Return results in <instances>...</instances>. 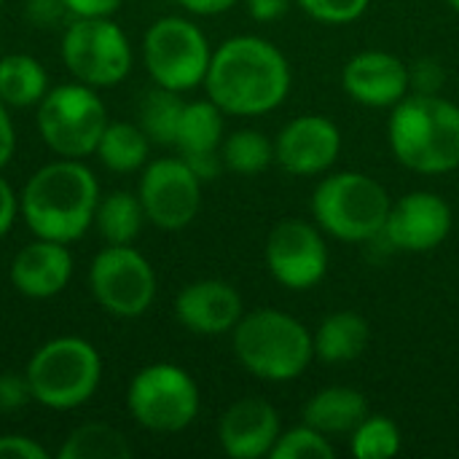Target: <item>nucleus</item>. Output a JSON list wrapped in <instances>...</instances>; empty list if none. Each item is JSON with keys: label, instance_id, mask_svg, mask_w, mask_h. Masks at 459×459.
Returning a JSON list of instances; mask_svg holds the SVG:
<instances>
[{"label": "nucleus", "instance_id": "1", "mask_svg": "<svg viewBox=\"0 0 459 459\" xmlns=\"http://www.w3.org/2000/svg\"><path fill=\"white\" fill-rule=\"evenodd\" d=\"M290 86L288 56L261 35H234L212 48L204 91L226 116H266L288 100Z\"/></svg>", "mask_w": 459, "mask_h": 459}, {"label": "nucleus", "instance_id": "2", "mask_svg": "<svg viewBox=\"0 0 459 459\" xmlns=\"http://www.w3.org/2000/svg\"><path fill=\"white\" fill-rule=\"evenodd\" d=\"M100 196L97 175L81 159L59 156L27 178L19 215L32 237L70 245L91 229Z\"/></svg>", "mask_w": 459, "mask_h": 459}, {"label": "nucleus", "instance_id": "3", "mask_svg": "<svg viewBox=\"0 0 459 459\" xmlns=\"http://www.w3.org/2000/svg\"><path fill=\"white\" fill-rule=\"evenodd\" d=\"M387 143L395 161L417 175L455 172L459 169V105L441 91H411L390 113Z\"/></svg>", "mask_w": 459, "mask_h": 459}, {"label": "nucleus", "instance_id": "4", "mask_svg": "<svg viewBox=\"0 0 459 459\" xmlns=\"http://www.w3.org/2000/svg\"><path fill=\"white\" fill-rule=\"evenodd\" d=\"M231 350L247 374L272 385L304 377L315 360L312 331L274 307L245 312L231 331Z\"/></svg>", "mask_w": 459, "mask_h": 459}, {"label": "nucleus", "instance_id": "5", "mask_svg": "<svg viewBox=\"0 0 459 459\" xmlns=\"http://www.w3.org/2000/svg\"><path fill=\"white\" fill-rule=\"evenodd\" d=\"M390 204L393 199L387 188L377 178L355 169L325 172L312 191L315 223L323 229V234L347 245L379 239Z\"/></svg>", "mask_w": 459, "mask_h": 459}, {"label": "nucleus", "instance_id": "6", "mask_svg": "<svg viewBox=\"0 0 459 459\" xmlns=\"http://www.w3.org/2000/svg\"><path fill=\"white\" fill-rule=\"evenodd\" d=\"M32 401L51 411L89 403L102 382V358L81 336H56L40 344L24 366Z\"/></svg>", "mask_w": 459, "mask_h": 459}, {"label": "nucleus", "instance_id": "7", "mask_svg": "<svg viewBox=\"0 0 459 459\" xmlns=\"http://www.w3.org/2000/svg\"><path fill=\"white\" fill-rule=\"evenodd\" d=\"M108 121L110 118L100 89H91L81 81L51 86L38 102L35 113L40 140L48 145V151L62 159L81 161L94 156Z\"/></svg>", "mask_w": 459, "mask_h": 459}, {"label": "nucleus", "instance_id": "8", "mask_svg": "<svg viewBox=\"0 0 459 459\" xmlns=\"http://www.w3.org/2000/svg\"><path fill=\"white\" fill-rule=\"evenodd\" d=\"M126 409L143 430L172 436L194 425L202 409V393L183 366L151 363L132 377Z\"/></svg>", "mask_w": 459, "mask_h": 459}, {"label": "nucleus", "instance_id": "9", "mask_svg": "<svg viewBox=\"0 0 459 459\" xmlns=\"http://www.w3.org/2000/svg\"><path fill=\"white\" fill-rule=\"evenodd\" d=\"M59 54L73 81L91 89L118 86L129 78L134 65L132 43L113 16L70 19L62 30Z\"/></svg>", "mask_w": 459, "mask_h": 459}, {"label": "nucleus", "instance_id": "10", "mask_svg": "<svg viewBox=\"0 0 459 459\" xmlns=\"http://www.w3.org/2000/svg\"><path fill=\"white\" fill-rule=\"evenodd\" d=\"M143 65L156 86L191 91L204 86L212 46L204 30L188 16H161L143 35Z\"/></svg>", "mask_w": 459, "mask_h": 459}, {"label": "nucleus", "instance_id": "11", "mask_svg": "<svg viewBox=\"0 0 459 459\" xmlns=\"http://www.w3.org/2000/svg\"><path fill=\"white\" fill-rule=\"evenodd\" d=\"M89 290L102 312L118 320L143 317L159 293L151 261L132 245H105L89 266Z\"/></svg>", "mask_w": 459, "mask_h": 459}, {"label": "nucleus", "instance_id": "12", "mask_svg": "<svg viewBox=\"0 0 459 459\" xmlns=\"http://www.w3.org/2000/svg\"><path fill=\"white\" fill-rule=\"evenodd\" d=\"M264 261L277 285L304 293L325 280L331 253L317 223L304 218H285L272 226L264 245Z\"/></svg>", "mask_w": 459, "mask_h": 459}, {"label": "nucleus", "instance_id": "13", "mask_svg": "<svg viewBox=\"0 0 459 459\" xmlns=\"http://www.w3.org/2000/svg\"><path fill=\"white\" fill-rule=\"evenodd\" d=\"M202 186L204 183L180 156L148 161L137 186L148 223L159 231L188 229L202 210Z\"/></svg>", "mask_w": 459, "mask_h": 459}, {"label": "nucleus", "instance_id": "14", "mask_svg": "<svg viewBox=\"0 0 459 459\" xmlns=\"http://www.w3.org/2000/svg\"><path fill=\"white\" fill-rule=\"evenodd\" d=\"M342 153V129L323 113L290 118L274 137V164L293 178L331 172Z\"/></svg>", "mask_w": 459, "mask_h": 459}, {"label": "nucleus", "instance_id": "15", "mask_svg": "<svg viewBox=\"0 0 459 459\" xmlns=\"http://www.w3.org/2000/svg\"><path fill=\"white\" fill-rule=\"evenodd\" d=\"M455 212L436 191H409L390 204L382 237L401 253H430L452 234Z\"/></svg>", "mask_w": 459, "mask_h": 459}, {"label": "nucleus", "instance_id": "16", "mask_svg": "<svg viewBox=\"0 0 459 459\" xmlns=\"http://www.w3.org/2000/svg\"><path fill=\"white\" fill-rule=\"evenodd\" d=\"M342 89L363 108L393 110L403 97L411 94L409 65L385 48L358 51L342 67Z\"/></svg>", "mask_w": 459, "mask_h": 459}, {"label": "nucleus", "instance_id": "17", "mask_svg": "<svg viewBox=\"0 0 459 459\" xmlns=\"http://www.w3.org/2000/svg\"><path fill=\"white\" fill-rule=\"evenodd\" d=\"M245 315L239 290L218 277L194 280L175 296V317L194 336H226Z\"/></svg>", "mask_w": 459, "mask_h": 459}, {"label": "nucleus", "instance_id": "18", "mask_svg": "<svg viewBox=\"0 0 459 459\" xmlns=\"http://www.w3.org/2000/svg\"><path fill=\"white\" fill-rule=\"evenodd\" d=\"M73 253L65 242L35 237L16 250L8 266L11 288L32 301H46L59 296L73 280Z\"/></svg>", "mask_w": 459, "mask_h": 459}, {"label": "nucleus", "instance_id": "19", "mask_svg": "<svg viewBox=\"0 0 459 459\" xmlns=\"http://www.w3.org/2000/svg\"><path fill=\"white\" fill-rule=\"evenodd\" d=\"M280 433V414L264 398H239L218 420V444L231 459L269 457Z\"/></svg>", "mask_w": 459, "mask_h": 459}, {"label": "nucleus", "instance_id": "20", "mask_svg": "<svg viewBox=\"0 0 459 459\" xmlns=\"http://www.w3.org/2000/svg\"><path fill=\"white\" fill-rule=\"evenodd\" d=\"M223 110L207 97V100H194L186 102L178 134H175V151L178 156L196 172L202 183L215 180L226 167L221 159V145H223Z\"/></svg>", "mask_w": 459, "mask_h": 459}, {"label": "nucleus", "instance_id": "21", "mask_svg": "<svg viewBox=\"0 0 459 459\" xmlns=\"http://www.w3.org/2000/svg\"><path fill=\"white\" fill-rule=\"evenodd\" d=\"M315 342V360L328 366H344L363 358L371 344V325L360 312L339 309L320 320L312 331Z\"/></svg>", "mask_w": 459, "mask_h": 459}, {"label": "nucleus", "instance_id": "22", "mask_svg": "<svg viewBox=\"0 0 459 459\" xmlns=\"http://www.w3.org/2000/svg\"><path fill=\"white\" fill-rule=\"evenodd\" d=\"M368 417V401L360 390L331 385L317 390L301 409V420L323 436H350Z\"/></svg>", "mask_w": 459, "mask_h": 459}, {"label": "nucleus", "instance_id": "23", "mask_svg": "<svg viewBox=\"0 0 459 459\" xmlns=\"http://www.w3.org/2000/svg\"><path fill=\"white\" fill-rule=\"evenodd\" d=\"M148 223L143 202L132 191H110L100 196L97 210H94V223L100 239L105 245H132L140 234L143 226Z\"/></svg>", "mask_w": 459, "mask_h": 459}, {"label": "nucleus", "instance_id": "24", "mask_svg": "<svg viewBox=\"0 0 459 459\" xmlns=\"http://www.w3.org/2000/svg\"><path fill=\"white\" fill-rule=\"evenodd\" d=\"M151 140L148 134L140 129V124L132 121H108L94 156L100 159V164L116 175H129L137 172L148 164V153H151Z\"/></svg>", "mask_w": 459, "mask_h": 459}, {"label": "nucleus", "instance_id": "25", "mask_svg": "<svg viewBox=\"0 0 459 459\" xmlns=\"http://www.w3.org/2000/svg\"><path fill=\"white\" fill-rule=\"evenodd\" d=\"M48 89V73L32 54L0 56V100L8 108H38Z\"/></svg>", "mask_w": 459, "mask_h": 459}, {"label": "nucleus", "instance_id": "26", "mask_svg": "<svg viewBox=\"0 0 459 459\" xmlns=\"http://www.w3.org/2000/svg\"><path fill=\"white\" fill-rule=\"evenodd\" d=\"M132 455L134 449L126 436L105 422L78 425L56 449L59 459H129Z\"/></svg>", "mask_w": 459, "mask_h": 459}, {"label": "nucleus", "instance_id": "27", "mask_svg": "<svg viewBox=\"0 0 459 459\" xmlns=\"http://www.w3.org/2000/svg\"><path fill=\"white\" fill-rule=\"evenodd\" d=\"M183 108H186V100L180 97V91H172V89H164V86L153 83V89H148L140 97L137 124L148 134L151 143L175 145V134H178Z\"/></svg>", "mask_w": 459, "mask_h": 459}, {"label": "nucleus", "instance_id": "28", "mask_svg": "<svg viewBox=\"0 0 459 459\" xmlns=\"http://www.w3.org/2000/svg\"><path fill=\"white\" fill-rule=\"evenodd\" d=\"M221 159L234 175H261L274 164V140H269L261 129H234L223 137Z\"/></svg>", "mask_w": 459, "mask_h": 459}, {"label": "nucleus", "instance_id": "29", "mask_svg": "<svg viewBox=\"0 0 459 459\" xmlns=\"http://www.w3.org/2000/svg\"><path fill=\"white\" fill-rule=\"evenodd\" d=\"M401 446L403 433L385 414L368 411V417L350 433V452L358 459H390L401 452Z\"/></svg>", "mask_w": 459, "mask_h": 459}, {"label": "nucleus", "instance_id": "30", "mask_svg": "<svg viewBox=\"0 0 459 459\" xmlns=\"http://www.w3.org/2000/svg\"><path fill=\"white\" fill-rule=\"evenodd\" d=\"M336 449L328 436L301 422L299 428L282 430L269 459H333Z\"/></svg>", "mask_w": 459, "mask_h": 459}, {"label": "nucleus", "instance_id": "31", "mask_svg": "<svg viewBox=\"0 0 459 459\" xmlns=\"http://www.w3.org/2000/svg\"><path fill=\"white\" fill-rule=\"evenodd\" d=\"M296 5H299L309 19H315V22H320V24H333V27H339V24H352V22H358V19L368 11L371 0H296Z\"/></svg>", "mask_w": 459, "mask_h": 459}, {"label": "nucleus", "instance_id": "32", "mask_svg": "<svg viewBox=\"0 0 459 459\" xmlns=\"http://www.w3.org/2000/svg\"><path fill=\"white\" fill-rule=\"evenodd\" d=\"M32 401V390L24 371H3L0 374V414H16L27 409Z\"/></svg>", "mask_w": 459, "mask_h": 459}, {"label": "nucleus", "instance_id": "33", "mask_svg": "<svg viewBox=\"0 0 459 459\" xmlns=\"http://www.w3.org/2000/svg\"><path fill=\"white\" fill-rule=\"evenodd\" d=\"M24 19L35 30H56L59 24H67L73 16L65 0H24Z\"/></svg>", "mask_w": 459, "mask_h": 459}, {"label": "nucleus", "instance_id": "34", "mask_svg": "<svg viewBox=\"0 0 459 459\" xmlns=\"http://www.w3.org/2000/svg\"><path fill=\"white\" fill-rule=\"evenodd\" d=\"M409 78H411V91L438 94L444 89L446 73H444V65L438 59L422 56L414 65H409Z\"/></svg>", "mask_w": 459, "mask_h": 459}, {"label": "nucleus", "instance_id": "35", "mask_svg": "<svg viewBox=\"0 0 459 459\" xmlns=\"http://www.w3.org/2000/svg\"><path fill=\"white\" fill-rule=\"evenodd\" d=\"M51 452L40 446V441L22 436V433H5L0 436V459H48Z\"/></svg>", "mask_w": 459, "mask_h": 459}, {"label": "nucleus", "instance_id": "36", "mask_svg": "<svg viewBox=\"0 0 459 459\" xmlns=\"http://www.w3.org/2000/svg\"><path fill=\"white\" fill-rule=\"evenodd\" d=\"M67 11L73 19H86V16H113L124 0H65Z\"/></svg>", "mask_w": 459, "mask_h": 459}, {"label": "nucleus", "instance_id": "37", "mask_svg": "<svg viewBox=\"0 0 459 459\" xmlns=\"http://www.w3.org/2000/svg\"><path fill=\"white\" fill-rule=\"evenodd\" d=\"M16 153V126L8 113V105L0 100V172L11 164Z\"/></svg>", "mask_w": 459, "mask_h": 459}, {"label": "nucleus", "instance_id": "38", "mask_svg": "<svg viewBox=\"0 0 459 459\" xmlns=\"http://www.w3.org/2000/svg\"><path fill=\"white\" fill-rule=\"evenodd\" d=\"M19 215V196L11 188V183L0 175V239L13 229Z\"/></svg>", "mask_w": 459, "mask_h": 459}, {"label": "nucleus", "instance_id": "39", "mask_svg": "<svg viewBox=\"0 0 459 459\" xmlns=\"http://www.w3.org/2000/svg\"><path fill=\"white\" fill-rule=\"evenodd\" d=\"M293 3H296V0H245L247 13H250L255 22H261V24L277 22L280 16L288 13V8H290Z\"/></svg>", "mask_w": 459, "mask_h": 459}, {"label": "nucleus", "instance_id": "40", "mask_svg": "<svg viewBox=\"0 0 459 459\" xmlns=\"http://www.w3.org/2000/svg\"><path fill=\"white\" fill-rule=\"evenodd\" d=\"M175 3L194 16H218V13H226L229 8H234L239 0H175Z\"/></svg>", "mask_w": 459, "mask_h": 459}, {"label": "nucleus", "instance_id": "41", "mask_svg": "<svg viewBox=\"0 0 459 459\" xmlns=\"http://www.w3.org/2000/svg\"><path fill=\"white\" fill-rule=\"evenodd\" d=\"M446 3H449V8H452V11L459 16V0H446Z\"/></svg>", "mask_w": 459, "mask_h": 459}, {"label": "nucleus", "instance_id": "42", "mask_svg": "<svg viewBox=\"0 0 459 459\" xmlns=\"http://www.w3.org/2000/svg\"><path fill=\"white\" fill-rule=\"evenodd\" d=\"M3 3H5V0H0V8H3Z\"/></svg>", "mask_w": 459, "mask_h": 459}]
</instances>
